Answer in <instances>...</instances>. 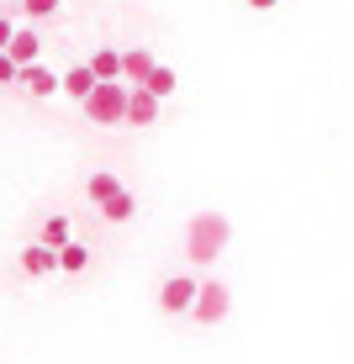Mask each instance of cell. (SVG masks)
I'll use <instances>...</instances> for the list:
<instances>
[{
	"label": "cell",
	"instance_id": "1",
	"mask_svg": "<svg viewBox=\"0 0 354 364\" xmlns=\"http://www.w3.org/2000/svg\"><path fill=\"white\" fill-rule=\"evenodd\" d=\"M227 217L222 211H196L191 217V228H185V254L196 259V264H207V259H217L222 248H227Z\"/></svg>",
	"mask_w": 354,
	"mask_h": 364
},
{
	"label": "cell",
	"instance_id": "2",
	"mask_svg": "<svg viewBox=\"0 0 354 364\" xmlns=\"http://www.w3.org/2000/svg\"><path fill=\"white\" fill-rule=\"evenodd\" d=\"M127 95H132L127 80H100L90 90V100H85V117L95 127H117V122H127Z\"/></svg>",
	"mask_w": 354,
	"mask_h": 364
},
{
	"label": "cell",
	"instance_id": "3",
	"mask_svg": "<svg viewBox=\"0 0 354 364\" xmlns=\"http://www.w3.org/2000/svg\"><path fill=\"white\" fill-rule=\"evenodd\" d=\"M191 317H196V322H222V317H227V291H222V280H207V285L196 291Z\"/></svg>",
	"mask_w": 354,
	"mask_h": 364
},
{
	"label": "cell",
	"instance_id": "4",
	"mask_svg": "<svg viewBox=\"0 0 354 364\" xmlns=\"http://www.w3.org/2000/svg\"><path fill=\"white\" fill-rule=\"evenodd\" d=\"M196 291H201L196 280L175 274V280H164V291H159V306L170 311V317H180V311H191V306H196Z\"/></svg>",
	"mask_w": 354,
	"mask_h": 364
},
{
	"label": "cell",
	"instance_id": "5",
	"mask_svg": "<svg viewBox=\"0 0 354 364\" xmlns=\"http://www.w3.org/2000/svg\"><path fill=\"white\" fill-rule=\"evenodd\" d=\"M127 122H132V127H154V122H159V95L143 90V85H132V95H127Z\"/></svg>",
	"mask_w": 354,
	"mask_h": 364
},
{
	"label": "cell",
	"instance_id": "6",
	"mask_svg": "<svg viewBox=\"0 0 354 364\" xmlns=\"http://www.w3.org/2000/svg\"><path fill=\"white\" fill-rule=\"evenodd\" d=\"M159 64H154V53H148V48H127V53H122V80L127 85H148V74H154Z\"/></svg>",
	"mask_w": 354,
	"mask_h": 364
},
{
	"label": "cell",
	"instance_id": "7",
	"mask_svg": "<svg viewBox=\"0 0 354 364\" xmlns=\"http://www.w3.org/2000/svg\"><path fill=\"white\" fill-rule=\"evenodd\" d=\"M16 85H27L32 95H53V90H64V80H58L53 69H43V64H27V69H21V80H16Z\"/></svg>",
	"mask_w": 354,
	"mask_h": 364
},
{
	"label": "cell",
	"instance_id": "8",
	"mask_svg": "<svg viewBox=\"0 0 354 364\" xmlns=\"http://www.w3.org/2000/svg\"><path fill=\"white\" fill-rule=\"evenodd\" d=\"M21 269H27V274H53L58 269V248H48V243L21 248Z\"/></svg>",
	"mask_w": 354,
	"mask_h": 364
},
{
	"label": "cell",
	"instance_id": "9",
	"mask_svg": "<svg viewBox=\"0 0 354 364\" xmlns=\"http://www.w3.org/2000/svg\"><path fill=\"white\" fill-rule=\"evenodd\" d=\"M95 69L90 64H74L69 74H64V95H74V100H80V106H85V100H90V90H95Z\"/></svg>",
	"mask_w": 354,
	"mask_h": 364
},
{
	"label": "cell",
	"instance_id": "10",
	"mask_svg": "<svg viewBox=\"0 0 354 364\" xmlns=\"http://www.w3.org/2000/svg\"><path fill=\"white\" fill-rule=\"evenodd\" d=\"M6 53L16 58L21 69H27V64H37V53H43V37H37V32H16V37H11V48H6Z\"/></svg>",
	"mask_w": 354,
	"mask_h": 364
},
{
	"label": "cell",
	"instance_id": "11",
	"mask_svg": "<svg viewBox=\"0 0 354 364\" xmlns=\"http://www.w3.org/2000/svg\"><path fill=\"white\" fill-rule=\"evenodd\" d=\"M85 191H90V200H95V206H106V200H111V196L122 191V180H117V174H111V169H95Z\"/></svg>",
	"mask_w": 354,
	"mask_h": 364
},
{
	"label": "cell",
	"instance_id": "12",
	"mask_svg": "<svg viewBox=\"0 0 354 364\" xmlns=\"http://www.w3.org/2000/svg\"><path fill=\"white\" fill-rule=\"evenodd\" d=\"M90 69H95V80H122V53L117 48H95Z\"/></svg>",
	"mask_w": 354,
	"mask_h": 364
},
{
	"label": "cell",
	"instance_id": "13",
	"mask_svg": "<svg viewBox=\"0 0 354 364\" xmlns=\"http://www.w3.org/2000/svg\"><path fill=\"white\" fill-rule=\"evenodd\" d=\"M132 211H137V200H132V191H117V196L106 200V206H100V217H106V222H127Z\"/></svg>",
	"mask_w": 354,
	"mask_h": 364
},
{
	"label": "cell",
	"instance_id": "14",
	"mask_svg": "<svg viewBox=\"0 0 354 364\" xmlns=\"http://www.w3.org/2000/svg\"><path fill=\"white\" fill-rule=\"evenodd\" d=\"M85 264H90V248H85V243H64V248H58V269L80 274Z\"/></svg>",
	"mask_w": 354,
	"mask_h": 364
},
{
	"label": "cell",
	"instance_id": "15",
	"mask_svg": "<svg viewBox=\"0 0 354 364\" xmlns=\"http://www.w3.org/2000/svg\"><path fill=\"white\" fill-rule=\"evenodd\" d=\"M143 90H154V95L164 100V95H175V90H180V74H175V69H164V64H159L154 74H148V85H143Z\"/></svg>",
	"mask_w": 354,
	"mask_h": 364
},
{
	"label": "cell",
	"instance_id": "16",
	"mask_svg": "<svg viewBox=\"0 0 354 364\" xmlns=\"http://www.w3.org/2000/svg\"><path fill=\"white\" fill-rule=\"evenodd\" d=\"M43 243H48V248L74 243V237H69V217H48V222H43Z\"/></svg>",
	"mask_w": 354,
	"mask_h": 364
},
{
	"label": "cell",
	"instance_id": "17",
	"mask_svg": "<svg viewBox=\"0 0 354 364\" xmlns=\"http://www.w3.org/2000/svg\"><path fill=\"white\" fill-rule=\"evenodd\" d=\"M16 80H21V64L11 53H0V85H16Z\"/></svg>",
	"mask_w": 354,
	"mask_h": 364
},
{
	"label": "cell",
	"instance_id": "18",
	"mask_svg": "<svg viewBox=\"0 0 354 364\" xmlns=\"http://www.w3.org/2000/svg\"><path fill=\"white\" fill-rule=\"evenodd\" d=\"M21 11H27V16H53L58 0H21Z\"/></svg>",
	"mask_w": 354,
	"mask_h": 364
},
{
	"label": "cell",
	"instance_id": "19",
	"mask_svg": "<svg viewBox=\"0 0 354 364\" xmlns=\"http://www.w3.org/2000/svg\"><path fill=\"white\" fill-rule=\"evenodd\" d=\"M11 37H16V27H11V16H0V53L11 48Z\"/></svg>",
	"mask_w": 354,
	"mask_h": 364
},
{
	"label": "cell",
	"instance_id": "20",
	"mask_svg": "<svg viewBox=\"0 0 354 364\" xmlns=\"http://www.w3.org/2000/svg\"><path fill=\"white\" fill-rule=\"evenodd\" d=\"M249 6H254V11H270V6H275V0H249Z\"/></svg>",
	"mask_w": 354,
	"mask_h": 364
}]
</instances>
